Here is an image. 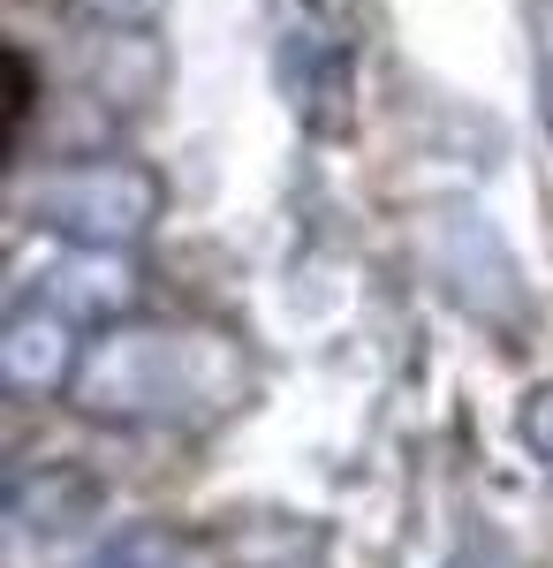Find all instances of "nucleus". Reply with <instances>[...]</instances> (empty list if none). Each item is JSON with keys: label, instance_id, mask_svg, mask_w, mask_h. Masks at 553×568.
Segmentation results:
<instances>
[{"label": "nucleus", "instance_id": "obj_1", "mask_svg": "<svg viewBox=\"0 0 553 568\" xmlns=\"http://www.w3.org/2000/svg\"><path fill=\"white\" fill-rule=\"evenodd\" d=\"M243 402V364L213 334L129 326L77 372V409L99 425H205Z\"/></svg>", "mask_w": 553, "mask_h": 568}, {"label": "nucleus", "instance_id": "obj_2", "mask_svg": "<svg viewBox=\"0 0 553 568\" xmlns=\"http://www.w3.org/2000/svg\"><path fill=\"white\" fill-rule=\"evenodd\" d=\"M31 220L77 251H129L160 220V182L137 160H77L31 182Z\"/></svg>", "mask_w": 553, "mask_h": 568}, {"label": "nucleus", "instance_id": "obj_3", "mask_svg": "<svg viewBox=\"0 0 553 568\" xmlns=\"http://www.w3.org/2000/svg\"><path fill=\"white\" fill-rule=\"evenodd\" d=\"M0 516H8L16 546H69L107 516V485L91 478L84 463H23L8 478Z\"/></svg>", "mask_w": 553, "mask_h": 568}, {"label": "nucleus", "instance_id": "obj_4", "mask_svg": "<svg viewBox=\"0 0 553 568\" xmlns=\"http://www.w3.org/2000/svg\"><path fill=\"white\" fill-rule=\"evenodd\" d=\"M432 265L448 273V288L477 318H493V326H515L523 318V281H515L501 235L477 213H440V227H432Z\"/></svg>", "mask_w": 553, "mask_h": 568}, {"label": "nucleus", "instance_id": "obj_5", "mask_svg": "<svg viewBox=\"0 0 553 568\" xmlns=\"http://www.w3.org/2000/svg\"><path fill=\"white\" fill-rule=\"evenodd\" d=\"M84 356H77V318L46 296H23L0 326V387L8 394H61L77 387Z\"/></svg>", "mask_w": 553, "mask_h": 568}, {"label": "nucleus", "instance_id": "obj_6", "mask_svg": "<svg viewBox=\"0 0 553 568\" xmlns=\"http://www.w3.org/2000/svg\"><path fill=\"white\" fill-rule=\"evenodd\" d=\"M31 296H46V304L69 311L77 326H91V318H114V311L137 304V273H129L122 251H69V258H53V273Z\"/></svg>", "mask_w": 553, "mask_h": 568}, {"label": "nucleus", "instance_id": "obj_7", "mask_svg": "<svg viewBox=\"0 0 553 568\" xmlns=\"http://www.w3.org/2000/svg\"><path fill=\"white\" fill-rule=\"evenodd\" d=\"M69 568H198V546L174 538L168 524H122L107 538H91Z\"/></svg>", "mask_w": 553, "mask_h": 568}, {"label": "nucleus", "instance_id": "obj_8", "mask_svg": "<svg viewBox=\"0 0 553 568\" xmlns=\"http://www.w3.org/2000/svg\"><path fill=\"white\" fill-rule=\"evenodd\" d=\"M515 439H523V455L553 478V379L523 394V409H515Z\"/></svg>", "mask_w": 553, "mask_h": 568}, {"label": "nucleus", "instance_id": "obj_9", "mask_svg": "<svg viewBox=\"0 0 553 568\" xmlns=\"http://www.w3.org/2000/svg\"><path fill=\"white\" fill-rule=\"evenodd\" d=\"M539 114L553 130V0H539Z\"/></svg>", "mask_w": 553, "mask_h": 568}, {"label": "nucleus", "instance_id": "obj_10", "mask_svg": "<svg viewBox=\"0 0 553 568\" xmlns=\"http://www.w3.org/2000/svg\"><path fill=\"white\" fill-rule=\"evenodd\" d=\"M91 8H99L107 23H137V16H152L160 0H91Z\"/></svg>", "mask_w": 553, "mask_h": 568}]
</instances>
